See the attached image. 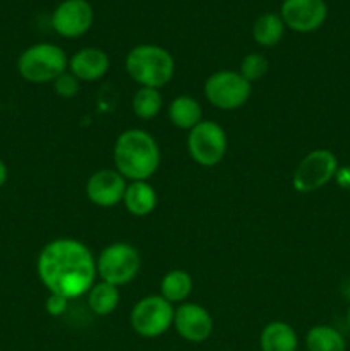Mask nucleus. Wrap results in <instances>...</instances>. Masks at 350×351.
Instances as JSON below:
<instances>
[{
	"instance_id": "nucleus-6",
	"label": "nucleus",
	"mask_w": 350,
	"mask_h": 351,
	"mask_svg": "<svg viewBox=\"0 0 350 351\" xmlns=\"http://www.w3.org/2000/svg\"><path fill=\"white\" fill-rule=\"evenodd\" d=\"M253 84L239 74V71H218L205 82V96L215 108L232 112L247 103Z\"/></svg>"
},
{
	"instance_id": "nucleus-16",
	"label": "nucleus",
	"mask_w": 350,
	"mask_h": 351,
	"mask_svg": "<svg viewBox=\"0 0 350 351\" xmlns=\"http://www.w3.org/2000/svg\"><path fill=\"white\" fill-rule=\"evenodd\" d=\"M259 346L261 351H297V332L287 322L273 321L261 331Z\"/></svg>"
},
{
	"instance_id": "nucleus-15",
	"label": "nucleus",
	"mask_w": 350,
	"mask_h": 351,
	"mask_svg": "<svg viewBox=\"0 0 350 351\" xmlns=\"http://www.w3.org/2000/svg\"><path fill=\"white\" fill-rule=\"evenodd\" d=\"M124 206L130 215L143 218V216L151 215L156 208L158 195L153 185L148 180H137L130 182L126 189V194L122 199Z\"/></svg>"
},
{
	"instance_id": "nucleus-22",
	"label": "nucleus",
	"mask_w": 350,
	"mask_h": 351,
	"mask_svg": "<svg viewBox=\"0 0 350 351\" xmlns=\"http://www.w3.org/2000/svg\"><path fill=\"white\" fill-rule=\"evenodd\" d=\"M161 106H163V98L160 89L139 88L132 98V112L143 120L154 119L161 112Z\"/></svg>"
},
{
	"instance_id": "nucleus-18",
	"label": "nucleus",
	"mask_w": 350,
	"mask_h": 351,
	"mask_svg": "<svg viewBox=\"0 0 350 351\" xmlns=\"http://www.w3.org/2000/svg\"><path fill=\"white\" fill-rule=\"evenodd\" d=\"M192 291V278L184 269H172L161 278L160 295L174 304H184Z\"/></svg>"
},
{
	"instance_id": "nucleus-11",
	"label": "nucleus",
	"mask_w": 350,
	"mask_h": 351,
	"mask_svg": "<svg viewBox=\"0 0 350 351\" xmlns=\"http://www.w3.org/2000/svg\"><path fill=\"white\" fill-rule=\"evenodd\" d=\"M95 21V10L88 0H64L51 14V27L64 38H79L88 33Z\"/></svg>"
},
{
	"instance_id": "nucleus-26",
	"label": "nucleus",
	"mask_w": 350,
	"mask_h": 351,
	"mask_svg": "<svg viewBox=\"0 0 350 351\" xmlns=\"http://www.w3.org/2000/svg\"><path fill=\"white\" fill-rule=\"evenodd\" d=\"M335 182L343 191H350V167H338V171L335 175Z\"/></svg>"
},
{
	"instance_id": "nucleus-25",
	"label": "nucleus",
	"mask_w": 350,
	"mask_h": 351,
	"mask_svg": "<svg viewBox=\"0 0 350 351\" xmlns=\"http://www.w3.org/2000/svg\"><path fill=\"white\" fill-rule=\"evenodd\" d=\"M67 298L50 293L47 302H45V311H47V314H50L51 317H60V315L67 311Z\"/></svg>"
},
{
	"instance_id": "nucleus-23",
	"label": "nucleus",
	"mask_w": 350,
	"mask_h": 351,
	"mask_svg": "<svg viewBox=\"0 0 350 351\" xmlns=\"http://www.w3.org/2000/svg\"><path fill=\"white\" fill-rule=\"evenodd\" d=\"M268 69H270L268 58L264 57L263 53L253 51V53H247L246 57L242 58L239 67V74L253 84L254 81H259V79L266 74Z\"/></svg>"
},
{
	"instance_id": "nucleus-2",
	"label": "nucleus",
	"mask_w": 350,
	"mask_h": 351,
	"mask_svg": "<svg viewBox=\"0 0 350 351\" xmlns=\"http://www.w3.org/2000/svg\"><path fill=\"white\" fill-rule=\"evenodd\" d=\"M156 139L143 129L124 130L113 146V165L126 180H148L160 167Z\"/></svg>"
},
{
	"instance_id": "nucleus-28",
	"label": "nucleus",
	"mask_w": 350,
	"mask_h": 351,
	"mask_svg": "<svg viewBox=\"0 0 350 351\" xmlns=\"http://www.w3.org/2000/svg\"><path fill=\"white\" fill-rule=\"evenodd\" d=\"M347 326H349V329H350V307H349V311H347Z\"/></svg>"
},
{
	"instance_id": "nucleus-8",
	"label": "nucleus",
	"mask_w": 350,
	"mask_h": 351,
	"mask_svg": "<svg viewBox=\"0 0 350 351\" xmlns=\"http://www.w3.org/2000/svg\"><path fill=\"white\" fill-rule=\"evenodd\" d=\"M175 308L161 295L141 298L130 311V326L143 338H158L174 326Z\"/></svg>"
},
{
	"instance_id": "nucleus-17",
	"label": "nucleus",
	"mask_w": 350,
	"mask_h": 351,
	"mask_svg": "<svg viewBox=\"0 0 350 351\" xmlns=\"http://www.w3.org/2000/svg\"><path fill=\"white\" fill-rule=\"evenodd\" d=\"M168 119L172 125L182 130H191L202 122V108L196 98L180 95L168 105Z\"/></svg>"
},
{
	"instance_id": "nucleus-7",
	"label": "nucleus",
	"mask_w": 350,
	"mask_h": 351,
	"mask_svg": "<svg viewBox=\"0 0 350 351\" xmlns=\"http://www.w3.org/2000/svg\"><path fill=\"white\" fill-rule=\"evenodd\" d=\"M338 160L329 149H314L299 161L292 177V185L301 194H311L335 180Z\"/></svg>"
},
{
	"instance_id": "nucleus-1",
	"label": "nucleus",
	"mask_w": 350,
	"mask_h": 351,
	"mask_svg": "<svg viewBox=\"0 0 350 351\" xmlns=\"http://www.w3.org/2000/svg\"><path fill=\"white\" fill-rule=\"evenodd\" d=\"M38 278L48 293L67 300L88 293L95 285L96 259L86 243L75 239H55L41 249Z\"/></svg>"
},
{
	"instance_id": "nucleus-3",
	"label": "nucleus",
	"mask_w": 350,
	"mask_h": 351,
	"mask_svg": "<svg viewBox=\"0 0 350 351\" xmlns=\"http://www.w3.org/2000/svg\"><path fill=\"white\" fill-rule=\"evenodd\" d=\"M126 71L141 88L160 89L172 81L175 60L168 50L158 45H137L127 53Z\"/></svg>"
},
{
	"instance_id": "nucleus-10",
	"label": "nucleus",
	"mask_w": 350,
	"mask_h": 351,
	"mask_svg": "<svg viewBox=\"0 0 350 351\" xmlns=\"http://www.w3.org/2000/svg\"><path fill=\"white\" fill-rule=\"evenodd\" d=\"M280 17L285 27L295 33H312L325 24L328 5L325 0H283Z\"/></svg>"
},
{
	"instance_id": "nucleus-21",
	"label": "nucleus",
	"mask_w": 350,
	"mask_h": 351,
	"mask_svg": "<svg viewBox=\"0 0 350 351\" xmlns=\"http://www.w3.org/2000/svg\"><path fill=\"white\" fill-rule=\"evenodd\" d=\"M307 351H345V338L331 326H314L305 335Z\"/></svg>"
},
{
	"instance_id": "nucleus-12",
	"label": "nucleus",
	"mask_w": 350,
	"mask_h": 351,
	"mask_svg": "<svg viewBox=\"0 0 350 351\" xmlns=\"http://www.w3.org/2000/svg\"><path fill=\"white\" fill-rule=\"evenodd\" d=\"M126 189V178L110 168L95 171L86 182V195L98 208H115L122 202Z\"/></svg>"
},
{
	"instance_id": "nucleus-27",
	"label": "nucleus",
	"mask_w": 350,
	"mask_h": 351,
	"mask_svg": "<svg viewBox=\"0 0 350 351\" xmlns=\"http://www.w3.org/2000/svg\"><path fill=\"white\" fill-rule=\"evenodd\" d=\"M7 178H9V170H7V165L3 163V160L0 158V189L5 185Z\"/></svg>"
},
{
	"instance_id": "nucleus-24",
	"label": "nucleus",
	"mask_w": 350,
	"mask_h": 351,
	"mask_svg": "<svg viewBox=\"0 0 350 351\" xmlns=\"http://www.w3.org/2000/svg\"><path fill=\"white\" fill-rule=\"evenodd\" d=\"M54 89L60 98H74L81 89V81L71 72H64L54 81Z\"/></svg>"
},
{
	"instance_id": "nucleus-14",
	"label": "nucleus",
	"mask_w": 350,
	"mask_h": 351,
	"mask_svg": "<svg viewBox=\"0 0 350 351\" xmlns=\"http://www.w3.org/2000/svg\"><path fill=\"white\" fill-rule=\"evenodd\" d=\"M110 58L102 48H81L69 58V72L81 82H93L108 72Z\"/></svg>"
},
{
	"instance_id": "nucleus-13",
	"label": "nucleus",
	"mask_w": 350,
	"mask_h": 351,
	"mask_svg": "<svg viewBox=\"0 0 350 351\" xmlns=\"http://www.w3.org/2000/svg\"><path fill=\"white\" fill-rule=\"evenodd\" d=\"M174 328L182 339L202 343L211 336L213 319L205 307L198 304H180L175 308Z\"/></svg>"
},
{
	"instance_id": "nucleus-4",
	"label": "nucleus",
	"mask_w": 350,
	"mask_h": 351,
	"mask_svg": "<svg viewBox=\"0 0 350 351\" xmlns=\"http://www.w3.org/2000/svg\"><path fill=\"white\" fill-rule=\"evenodd\" d=\"M67 55L54 43L31 45L17 58V72L31 84L54 82L58 75L67 72Z\"/></svg>"
},
{
	"instance_id": "nucleus-9",
	"label": "nucleus",
	"mask_w": 350,
	"mask_h": 351,
	"mask_svg": "<svg viewBox=\"0 0 350 351\" xmlns=\"http://www.w3.org/2000/svg\"><path fill=\"white\" fill-rule=\"evenodd\" d=\"M229 139L222 127L213 120H202L189 130L187 151L199 167H216L225 158Z\"/></svg>"
},
{
	"instance_id": "nucleus-5",
	"label": "nucleus",
	"mask_w": 350,
	"mask_h": 351,
	"mask_svg": "<svg viewBox=\"0 0 350 351\" xmlns=\"http://www.w3.org/2000/svg\"><path fill=\"white\" fill-rule=\"evenodd\" d=\"M141 269V256L134 245L127 242H115L106 245L96 257V273L115 287H124L137 276Z\"/></svg>"
},
{
	"instance_id": "nucleus-20",
	"label": "nucleus",
	"mask_w": 350,
	"mask_h": 351,
	"mask_svg": "<svg viewBox=\"0 0 350 351\" xmlns=\"http://www.w3.org/2000/svg\"><path fill=\"white\" fill-rule=\"evenodd\" d=\"M119 287L106 283V281L95 283L91 287V290L88 291V307L91 308L93 314L100 315V317L112 314L119 307Z\"/></svg>"
},
{
	"instance_id": "nucleus-19",
	"label": "nucleus",
	"mask_w": 350,
	"mask_h": 351,
	"mask_svg": "<svg viewBox=\"0 0 350 351\" xmlns=\"http://www.w3.org/2000/svg\"><path fill=\"white\" fill-rule=\"evenodd\" d=\"M285 34V24L280 14L266 12L257 17L253 24V38L257 45L264 48L275 47Z\"/></svg>"
}]
</instances>
